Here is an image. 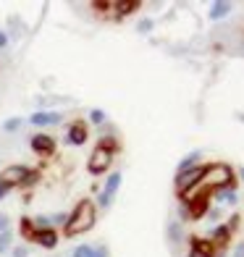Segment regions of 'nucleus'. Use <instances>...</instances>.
Wrapping results in <instances>:
<instances>
[{
  "label": "nucleus",
  "mask_w": 244,
  "mask_h": 257,
  "mask_svg": "<svg viewBox=\"0 0 244 257\" xmlns=\"http://www.w3.org/2000/svg\"><path fill=\"white\" fill-rule=\"evenodd\" d=\"M29 241H37L40 247H45V249H53L55 244H58V231L50 226V228H34L32 231V236H29Z\"/></svg>",
  "instance_id": "9"
},
{
  "label": "nucleus",
  "mask_w": 244,
  "mask_h": 257,
  "mask_svg": "<svg viewBox=\"0 0 244 257\" xmlns=\"http://www.w3.org/2000/svg\"><path fill=\"white\" fill-rule=\"evenodd\" d=\"M89 121H92V123H102V121H105V113H102L100 108L89 110Z\"/></svg>",
  "instance_id": "20"
},
{
  "label": "nucleus",
  "mask_w": 244,
  "mask_h": 257,
  "mask_svg": "<svg viewBox=\"0 0 244 257\" xmlns=\"http://www.w3.org/2000/svg\"><path fill=\"white\" fill-rule=\"evenodd\" d=\"M87 137H89V134H87V123H84V121H74L71 126H68V132H66V142L79 147V145L87 142Z\"/></svg>",
  "instance_id": "11"
},
{
  "label": "nucleus",
  "mask_w": 244,
  "mask_h": 257,
  "mask_svg": "<svg viewBox=\"0 0 244 257\" xmlns=\"http://www.w3.org/2000/svg\"><path fill=\"white\" fill-rule=\"evenodd\" d=\"M63 115L58 113V110H37L34 115H29V121L34 126H55V123H61Z\"/></svg>",
  "instance_id": "12"
},
{
  "label": "nucleus",
  "mask_w": 244,
  "mask_h": 257,
  "mask_svg": "<svg viewBox=\"0 0 244 257\" xmlns=\"http://www.w3.org/2000/svg\"><path fill=\"white\" fill-rule=\"evenodd\" d=\"M139 29H142V32H147V29H153V21H150V19H145L142 24H139Z\"/></svg>",
  "instance_id": "23"
},
{
  "label": "nucleus",
  "mask_w": 244,
  "mask_h": 257,
  "mask_svg": "<svg viewBox=\"0 0 244 257\" xmlns=\"http://www.w3.org/2000/svg\"><path fill=\"white\" fill-rule=\"evenodd\" d=\"M3 231H8V218L0 215V233H3Z\"/></svg>",
  "instance_id": "22"
},
{
  "label": "nucleus",
  "mask_w": 244,
  "mask_h": 257,
  "mask_svg": "<svg viewBox=\"0 0 244 257\" xmlns=\"http://www.w3.org/2000/svg\"><path fill=\"white\" fill-rule=\"evenodd\" d=\"M228 239H231V228H228V226L213 228V244H215V247H226Z\"/></svg>",
  "instance_id": "14"
},
{
  "label": "nucleus",
  "mask_w": 244,
  "mask_h": 257,
  "mask_svg": "<svg viewBox=\"0 0 244 257\" xmlns=\"http://www.w3.org/2000/svg\"><path fill=\"white\" fill-rule=\"evenodd\" d=\"M8 247H11V231H3L0 233V254H3Z\"/></svg>",
  "instance_id": "19"
},
{
  "label": "nucleus",
  "mask_w": 244,
  "mask_h": 257,
  "mask_svg": "<svg viewBox=\"0 0 244 257\" xmlns=\"http://www.w3.org/2000/svg\"><path fill=\"white\" fill-rule=\"evenodd\" d=\"M118 186H121V173H113V176L105 181V189H102V194L97 197V205L100 207H108L113 202V194L118 192Z\"/></svg>",
  "instance_id": "10"
},
{
  "label": "nucleus",
  "mask_w": 244,
  "mask_h": 257,
  "mask_svg": "<svg viewBox=\"0 0 244 257\" xmlns=\"http://www.w3.org/2000/svg\"><path fill=\"white\" fill-rule=\"evenodd\" d=\"M8 45V37H6V32H0V48H6Z\"/></svg>",
  "instance_id": "26"
},
{
  "label": "nucleus",
  "mask_w": 244,
  "mask_h": 257,
  "mask_svg": "<svg viewBox=\"0 0 244 257\" xmlns=\"http://www.w3.org/2000/svg\"><path fill=\"white\" fill-rule=\"evenodd\" d=\"M234 184H236L234 171H231L226 163H210V166H205L200 184H197L189 194H194V192L210 194V192H220V189H234ZM189 194H187V197H189ZM187 197H184V200H187Z\"/></svg>",
  "instance_id": "1"
},
{
  "label": "nucleus",
  "mask_w": 244,
  "mask_h": 257,
  "mask_svg": "<svg viewBox=\"0 0 244 257\" xmlns=\"http://www.w3.org/2000/svg\"><path fill=\"white\" fill-rule=\"evenodd\" d=\"M139 0H113V11L118 16H129V14H134V11H139Z\"/></svg>",
  "instance_id": "13"
},
{
  "label": "nucleus",
  "mask_w": 244,
  "mask_h": 257,
  "mask_svg": "<svg viewBox=\"0 0 244 257\" xmlns=\"http://www.w3.org/2000/svg\"><path fill=\"white\" fill-rule=\"evenodd\" d=\"M207 207H210V194H205V192H194L187 197V215L192 220H200L205 213H207Z\"/></svg>",
  "instance_id": "6"
},
{
  "label": "nucleus",
  "mask_w": 244,
  "mask_h": 257,
  "mask_svg": "<svg viewBox=\"0 0 244 257\" xmlns=\"http://www.w3.org/2000/svg\"><path fill=\"white\" fill-rule=\"evenodd\" d=\"M115 150H118V139H115V137H102L100 139L97 147L92 150L89 160H87V171L92 173V176H100V173H105L110 168Z\"/></svg>",
  "instance_id": "3"
},
{
  "label": "nucleus",
  "mask_w": 244,
  "mask_h": 257,
  "mask_svg": "<svg viewBox=\"0 0 244 257\" xmlns=\"http://www.w3.org/2000/svg\"><path fill=\"white\" fill-rule=\"evenodd\" d=\"M32 231H34V220H32V218H21V236L29 239Z\"/></svg>",
  "instance_id": "17"
},
{
  "label": "nucleus",
  "mask_w": 244,
  "mask_h": 257,
  "mask_svg": "<svg viewBox=\"0 0 244 257\" xmlns=\"http://www.w3.org/2000/svg\"><path fill=\"white\" fill-rule=\"evenodd\" d=\"M95 257H105V249H102V247H100V249H95Z\"/></svg>",
  "instance_id": "27"
},
{
  "label": "nucleus",
  "mask_w": 244,
  "mask_h": 257,
  "mask_svg": "<svg viewBox=\"0 0 244 257\" xmlns=\"http://www.w3.org/2000/svg\"><path fill=\"white\" fill-rule=\"evenodd\" d=\"M189 257H215V244L210 239L192 236L189 239Z\"/></svg>",
  "instance_id": "7"
},
{
  "label": "nucleus",
  "mask_w": 244,
  "mask_h": 257,
  "mask_svg": "<svg viewBox=\"0 0 244 257\" xmlns=\"http://www.w3.org/2000/svg\"><path fill=\"white\" fill-rule=\"evenodd\" d=\"M37 179H40V173L27 168V166H8L0 173V181H3L8 189H14V186H32V184H37Z\"/></svg>",
  "instance_id": "4"
},
{
  "label": "nucleus",
  "mask_w": 244,
  "mask_h": 257,
  "mask_svg": "<svg viewBox=\"0 0 244 257\" xmlns=\"http://www.w3.org/2000/svg\"><path fill=\"white\" fill-rule=\"evenodd\" d=\"M234 257H244V244H241V247L236 249V254H234Z\"/></svg>",
  "instance_id": "28"
},
{
  "label": "nucleus",
  "mask_w": 244,
  "mask_h": 257,
  "mask_svg": "<svg viewBox=\"0 0 244 257\" xmlns=\"http://www.w3.org/2000/svg\"><path fill=\"white\" fill-rule=\"evenodd\" d=\"M231 11V3H213V11H210V19L218 21V19H223L226 14Z\"/></svg>",
  "instance_id": "15"
},
{
  "label": "nucleus",
  "mask_w": 244,
  "mask_h": 257,
  "mask_svg": "<svg viewBox=\"0 0 244 257\" xmlns=\"http://www.w3.org/2000/svg\"><path fill=\"white\" fill-rule=\"evenodd\" d=\"M74 257H95V249L87 247V244H81V247L74 249Z\"/></svg>",
  "instance_id": "18"
},
{
  "label": "nucleus",
  "mask_w": 244,
  "mask_h": 257,
  "mask_svg": "<svg viewBox=\"0 0 244 257\" xmlns=\"http://www.w3.org/2000/svg\"><path fill=\"white\" fill-rule=\"evenodd\" d=\"M8 192H11V189H8V186H6V184H3V181H0V200H3V197H6V194H8Z\"/></svg>",
  "instance_id": "25"
},
{
  "label": "nucleus",
  "mask_w": 244,
  "mask_h": 257,
  "mask_svg": "<svg viewBox=\"0 0 244 257\" xmlns=\"http://www.w3.org/2000/svg\"><path fill=\"white\" fill-rule=\"evenodd\" d=\"M97 220V207L92 200H81L76 202V207L68 213L66 223H63V233L66 236H79V233H87Z\"/></svg>",
  "instance_id": "2"
},
{
  "label": "nucleus",
  "mask_w": 244,
  "mask_h": 257,
  "mask_svg": "<svg viewBox=\"0 0 244 257\" xmlns=\"http://www.w3.org/2000/svg\"><path fill=\"white\" fill-rule=\"evenodd\" d=\"M202 171H205V166H194V168H189V171L179 173V179H176V189H179V194H181V197H187V194L194 189V186L200 184Z\"/></svg>",
  "instance_id": "5"
},
{
  "label": "nucleus",
  "mask_w": 244,
  "mask_h": 257,
  "mask_svg": "<svg viewBox=\"0 0 244 257\" xmlns=\"http://www.w3.org/2000/svg\"><path fill=\"white\" fill-rule=\"evenodd\" d=\"M29 145H32L34 153L42 155V158H48V155H53V153H55V139H53V137H48V134H34V137L29 139Z\"/></svg>",
  "instance_id": "8"
},
{
  "label": "nucleus",
  "mask_w": 244,
  "mask_h": 257,
  "mask_svg": "<svg viewBox=\"0 0 244 257\" xmlns=\"http://www.w3.org/2000/svg\"><path fill=\"white\" fill-rule=\"evenodd\" d=\"M14 257H27V247H16L14 249Z\"/></svg>",
  "instance_id": "24"
},
{
  "label": "nucleus",
  "mask_w": 244,
  "mask_h": 257,
  "mask_svg": "<svg viewBox=\"0 0 244 257\" xmlns=\"http://www.w3.org/2000/svg\"><path fill=\"white\" fill-rule=\"evenodd\" d=\"M19 126H21V118H8V121L3 123V128H6V132H16Z\"/></svg>",
  "instance_id": "21"
},
{
  "label": "nucleus",
  "mask_w": 244,
  "mask_h": 257,
  "mask_svg": "<svg viewBox=\"0 0 244 257\" xmlns=\"http://www.w3.org/2000/svg\"><path fill=\"white\" fill-rule=\"evenodd\" d=\"M200 158V153H192L189 158H184L181 163H179V173H184V171H189V168H194V160Z\"/></svg>",
  "instance_id": "16"
}]
</instances>
